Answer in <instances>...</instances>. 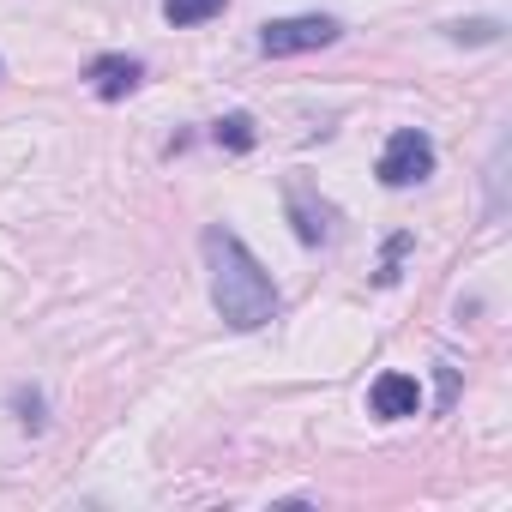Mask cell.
<instances>
[{"mask_svg":"<svg viewBox=\"0 0 512 512\" xmlns=\"http://www.w3.org/2000/svg\"><path fill=\"white\" fill-rule=\"evenodd\" d=\"M13 410H19V428H25V434H43L49 404H43V392H37V386H19V392H13Z\"/></svg>","mask_w":512,"mask_h":512,"instance_id":"obj_9","label":"cell"},{"mask_svg":"<svg viewBox=\"0 0 512 512\" xmlns=\"http://www.w3.org/2000/svg\"><path fill=\"white\" fill-rule=\"evenodd\" d=\"M284 205H290V223H296V235H302L308 247H326V241L338 235V229H332L338 211H332L308 181H284Z\"/></svg>","mask_w":512,"mask_h":512,"instance_id":"obj_4","label":"cell"},{"mask_svg":"<svg viewBox=\"0 0 512 512\" xmlns=\"http://www.w3.org/2000/svg\"><path fill=\"white\" fill-rule=\"evenodd\" d=\"M85 79H91V91H97L103 103H121V97H133V91L145 85V61H139V55H97Z\"/></svg>","mask_w":512,"mask_h":512,"instance_id":"obj_6","label":"cell"},{"mask_svg":"<svg viewBox=\"0 0 512 512\" xmlns=\"http://www.w3.org/2000/svg\"><path fill=\"white\" fill-rule=\"evenodd\" d=\"M211 139H217V145H223L229 157H247L253 145H260V127H253V115H241V109H235V115L211 121Z\"/></svg>","mask_w":512,"mask_h":512,"instance_id":"obj_7","label":"cell"},{"mask_svg":"<svg viewBox=\"0 0 512 512\" xmlns=\"http://www.w3.org/2000/svg\"><path fill=\"white\" fill-rule=\"evenodd\" d=\"M205 266H211V308L229 332H260L266 320H278V284L235 229L223 223L205 229Z\"/></svg>","mask_w":512,"mask_h":512,"instance_id":"obj_1","label":"cell"},{"mask_svg":"<svg viewBox=\"0 0 512 512\" xmlns=\"http://www.w3.org/2000/svg\"><path fill=\"white\" fill-rule=\"evenodd\" d=\"M344 37V25L332 13H296V19H272L260 25V55L284 61V55H308V49H332Z\"/></svg>","mask_w":512,"mask_h":512,"instance_id":"obj_3","label":"cell"},{"mask_svg":"<svg viewBox=\"0 0 512 512\" xmlns=\"http://www.w3.org/2000/svg\"><path fill=\"white\" fill-rule=\"evenodd\" d=\"M374 175H380V187H392V193L422 187V181L434 175V139H428L422 127H398V133L386 139V151H380Z\"/></svg>","mask_w":512,"mask_h":512,"instance_id":"obj_2","label":"cell"},{"mask_svg":"<svg viewBox=\"0 0 512 512\" xmlns=\"http://www.w3.org/2000/svg\"><path fill=\"white\" fill-rule=\"evenodd\" d=\"M500 19H458V25H446V37L452 43H500Z\"/></svg>","mask_w":512,"mask_h":512,"instance_id":"obj_11","label":"cell"},{"mask_svg":"<svg viewBox=\"0 0 512 512\" xmlns=\"http://www.w3.org/2000/svg\"><path fill=\"white\" fill-rule=\"evenodd\" d=\"M368 410H374L380 422H404V416H416V410H422V386H416V374L386 368V374L368 386Z\"/></svg>","mask_w":512,"mask_h":512,"instance_id":"obj_5","label":"cell"},{"mask_svg":"<svg viewBox=\"0 0 512 512\" xmlns=\"http://www.w3.org/2000/svg\"><path fill=\"white\" fill-rule=\"evenodd\" d=\"M404 253H410V235L398 229V235L386 241V260H380V272H374V284H380V290H392V284L404 278Z\"/></svg>","mask_w":512,"mask_h":512,"instance_id":"obj_10","label":"cell"},{"mask_svg":"<svg viewBox=\"0 0 512 512\" xmlns=\"http://www.w3.org/2000/svg\"><path fill=\"white\" fill-rule=\"evenodd\" d=\"M229 7V0H163V19L175 25V31H187V25H205V19H217Z\"/></svg>","mask_w":512,"mask_h":512,"instance_id":"obj_8","label":"cell"}]
</instances>
